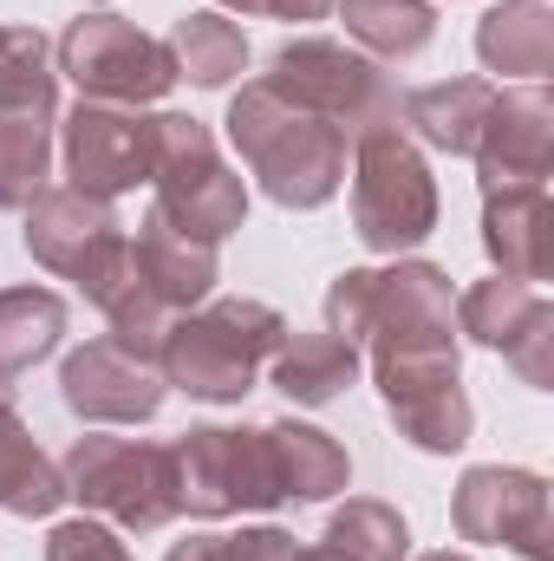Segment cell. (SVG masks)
<instances>
[{"label": "cell", "instance_id": "obj_32", "mask_svg": "<svg viewBox=\"0 0 554 561\" xmlns=\"http://www.w3.org/2000/svg\"><path fill=\"white\" fill-rule=\"evenodd\" d=\"M46 561H131V549L118 542V529L79 516V523H53V536H46Z\"/></svg>", "mask_w": 554, "mask_h": 561}, {"label": "cell", "instance_id": "obj_18", "mask_svg": "<svg viewBox=\"0 0 554 561\" xmlns=\"http://www.w3.org/2000/svg\"><path fill=\"white\" fill-rule=\"evenodd\" d=\"M489 105H496L489 79H437V85H417L399 99V131L443 150V157H470L483 138Z\"/></svg>", "mask_w": 554, "mask_h": 561}, {"label": "cell", "instance_id": "obj_6", "mask_svg": "<svg viewBox=\"0 0 554 561\" xmlns=\"http://www.w3.org/2000/svg\"><path fill=\"white\" fill-rule=\"evenodd\" d=\"M262 85H268L275 99H287V105L326 118V125L346 131V138H359V131L399 118V92H392L385 66L366 59V53L346 46V39H326V33L280 39L275 59H268V72H262Z\"/></svg>", "mask_w": 554, "mask_h": 561}, {"label": "cell", "instance_id": "obj_34", "mask_svg": "<svg viewBox=\"0 0 554 561\" xmlns=\"http://www.w3.org/2000/svg\"><path fill=\"white\" fill-rule=\"evenodd\" d=\"M287 561H339V556H333L326 542H313V549H293V556H287Z\"/></svg>", "mask_w": 554, "mask_h": 561}, {"label": "cell", "instance_id": "obj_26", "mask_svg": "<svg viewBox=\"0 0 554 561\" xmlns=\"http://www.w3.org/2000/svg\"><path fill=\"white\" fill-rule=\"evenodd\" d=\"M59 112H7L0 105V209H26L53 176Z\"/></svg>", "mask_w": 554, "mask_h": 561}, {"label": "cell", "instance_id": "obj_9", "mask_svg": "<svg viewBox=\"0 0 554 561\" xmlns=\"http://www.w3.org/2000/svg\"><path fill=\"white\" fill-rule=\"evenodd\" d=\"M66 496L85 503L92 516H105L112 529L150 536L176 516V477H170V444H143V437H72V450L59 457Z\"/></svg>", "mask_w": 554, "mask_h": 561}, {"label": "cell", "instance_id": "obj_33", "mask_svg": "<svg viewBox=\"0 0 554 561\" xmlns=\"http://www.w3.org/2000/svg\"><path fill=\"white\" fill-rule=\"evenodd\" d=\"M229 13H262V20H320L326 0H216Z\"/></svg>", "mask_w": 554, "mask_h": 561}, {"label": "cell", "instance_id": "obj_30", "mask_svg": "<svg viewBox=\"0 0 554 561\" xmlns=\"http://www.w3.org/2000/svg\"><path fill=\"white\" fill-rule=\"evenodd\" d=\"M287 556H293V536L275 529V523H255V529H235V536H189L163 561H287Z\"/></svg>", "mask_w": 554, "mask_h": 561}, {"label": "cell", "instance_id": "obj_28", "mask_svg": "<svg viewBox=\"0 0 554 561\" xmlns=\"http://www.w3.org/2000/svg\"><path fill=\"white\" fill-rule=\"evenodd\" d=\"M535 287L529 280H503V275H489V280H476V287H463L457 294V333L463 340H476V346H489V353H503L509 346V333L535 313Z\"/></svg>", "mask_w": 554, "mask_h": 561}, {"label": "cell", "instance_id": "obj_14", "mask_svg": "<svg viewBox=\"0 0 554 561\" xmlns=\"http://www.w3.org/2000/svg\"><path fill=\"white\" fill-rule=\"evenodd\" d=\"M59 399H66L72 419H85V424H150L163 412L170 386H163L157 366L131 359L125 346L85 340V346H72L66 366H59Z\"/></svg>", "mask_w": 554, "mask_h": 561}, {"label": "cell", "instance_id": "obj_27", "mask_svg": "<svg viewBox=\"0 0 554 561\" xmlns=\"http://www.w3.org/2000/svg\"><path fill=\"white\" fill-rule=\"evenodd\" d=\"M326 549L339 561H405L412 556V529L392 503L379 496H346L326 523Z\"/></svg>", "mask_w": 554, "mask_h": 561}, {"label": "cell", "instance_id": "obj_5", "mask_svg": "<svg viewBox=\"0 0 554 561\" xmlns=\"http://www.w3.org/2000/svg\"><path fill=\"white\" fill-rule=\"evenodd\" d=\"M26 255L39 268H53L59 280H79L85 300L105 313L131 280H138V262H131V236L118 229L112 203L72 190V183H46L33 203H26Z\"/></svg>", "mask_w": 554, "mask_h": 561}, {"label": "cell", "instance_id": "obj_4", "mask_svg": "<svg viewBox=\"0 0 554 561\" xmlns=\"http://www.w3.org/2000/svg\"><path fill=\"white\" fill-rule=\"evenodd\" d=\"M150 183H157V209L209 249H222L249 222L242 176L222 163L216 131L189 112H150Z\"/></svg>", "mask_w": 554, "mask_h": 561}, {"label": "cell", "instance_id": "obj_2", "mask_svg": "<svg viewBox=\"0 0 554 561\" xmlns=\"http://www.w3.org/2000/svg\"><path fill=\"white\" fill-rule=\"evenodd\" d=\"M229 144L235 157L255 170V183L275 196L280 209H320L339 196L346 183V163H353V138L333 131L326 118L300 112L275 99L262 79H249L235 99H229Z\"/></svg>", "mask_w": 554, "mask_h": 561}, {"label": "cell", "instance_id": "obj_36", "mask_svg": "<svg viewBox=\"0 0 554 561\" xmlns=\"http://www.w3.org/2000/svg\"><path fill=\"white\" fill-rule=\"evenodd\" d=\"M0 46H7V20H0Z\"/></svg>", "mask_w": 554, "mask_h": 561}, {"label": "cell", "instance_id": "obj_13", "mask_svg": "<svg viewBox=\"0 0 554 561\" xmlns=\"http://www.w3.org/2000/svg\"><path fill=\"white\" fill-rule=\"evenodd\" d=\"M59 157H66L72 190L112 203V196L150 183V112L79 99L59 125Z\"/></svg>", "mask_w": 554, "mask_h": 561}, {"label": "cell", "instance_id": "obj_1", "mask_svg": "<svg viewBox=\"0 0 554 561\" xmlns=\"http://www.w3.org/2000/svg\"><path fill=\"white\" fill-rule=\"evenodd\" d=\"M326 333L366 346L372 359L399 353H457V294L437 262L346 268L326 287Z\"/></svg>", "mask_w": 554, "mask_h": 561}, {"label": "cell", "instance_id": "obj_29", "mask_svg": "<svg viewBox=\"0 0 554 561\" xmlns=\"http://www.w3.org/2000/svg\"><path fill=\"white\" fill-rule=\"evenodd\" d=\"M0 105L7 112H59V66L33 26H7L0 46Z\"/></svg>", "mask_w": 554, "mask_h": 561}, {"label": "cell", "instance_id": "obj_23", "mask_svg": "<svg viewBox=\"0 0 554 561\" xmlns=\"http://www.w3.org/2000/svg\"><path fill=\"white\" fill-rule=\"evenodd\" d=\"M66 294L53 287H0V379L33 373L66 340Z\"/></svg>", "mask_w": 554, "mask_h": 561}, {"label": "cell", "instance_id": "obj_7", "mask_svg": "<svg viewBox=\"0 0 554 561\" xmlns=\"http://www.w3.org/2000/svg\"><path fill=\"white\" fill-rule=\"evenodd\" d=\"M353 229L372 255H405L437 229V176L399 118L353 138Z\"/></svg>", "mask_w": 554, "mask_h": 561}, {"label": "cell", "instance_id": "obj_37", "mask_svg": "<svg viewBox=\"0 0 554 561\" xmlns=\"http://www.w3.org/2000/svg\"><path fill=\"white\" fill-rule=\"evenodd\" d=\"M85 7H105V0H85Z\"/></svg>", "mask_w": 554, "mask_h": 561}, {"label": "cell", "instance_id": "obj_10", "mask_svg": "<svg viewBox=\"0 0 554 561\" xmlns=\"http://www.w3.org/2000/svg\"><path fill=\"white\" fill-rule=\"evenodd\" d=\"M59 72L79 85V99H99V105H157L170 85H176V59L163 39H150L143 26L118 20V13H79L59 46H53Z\"/></svg>", "mask_w": 554, "mask_h": 561}, {"label": "cell", "instance_id": "obj_12", "mask_svg": "<svg viewBox=\"0 0 554 561\" xmlns=\"http://www.w3.org/2000/svg\"><path fill=\"white\" fill-rule=\"evenodd\" d=\"M379 399L399 424V437H412L417 450L450 457L470 444V392H463V353H399V359H372Z\"/></svg>", "mask_w": 554, "mask_h": 561}, {"label": "cell", "instance_id": "obj_25", "mask_svg": "<svg viewBox=\"0 0 554 561\" xmlns=\"http://www.w3.org/2000/svg\"><path fill=\"white\" fill-rule=\"evenodd\" d=\"M339 20L366 59H417L437 39L430 0H339Z\"/></svg>", "mask_w": 554, "mask_h": 561}, {"label": "cell", "instance_id": "obj_17", "mask_svg": "<svg viewBox=\"0 0 554 561\" xmlns=\"http://www.w3.org/2000/svg\"><path fill=\"white\" fill-rule=\"evenodd\" d=\"M131 262H138V280L163 300V307H170V313L203 307V300L216 294V280H222L216 249H209V242H196V236H183L157 203L143 209L138 236H131Z\"/></svg>", "mask_w": 554, "mask_h": 561}, {"label": "cell", "instance_id": "obj_24", "mask_svg": "<svg viewBox=\"0 0 554 561\" xmlns=\"http://www.w3.org/2000/svg\"><path fill=\"white\" fill-rule=\"evenodd\" d=\"M170 59H176V79H189V85H203V92H222L229 79H242L249 72V33L229 20V13H183L176 26H170Z\"/></svg>", "mask_w": 554, "mask_h": 561}, {"label": "cell", "instance_id": "obj_16", "mask_svg": "<svg viewBox=\"0 0 554 561\" xmlns=\"http://www.w3.org/2000/svg\"><path fill=\"white\" fill-rule=\"evenodd\" d=\"M483 249L503 280L554 275V203L549 183H496L483 190Z\"/></svg>", "mask_w": 554, "mask_h": 561}, {"label": "cell", "instance_id": "obj_21", "mask_svg": "<svg viewBox=\"0 0 554 561\" xmlns=\"http://www.w3.org/2000/svg\"><path fill=\"white\" fill-rule=\"evenodd\" d=\"M268 366L287 405H333L359 386V346L339 333H287Z\"/></svg>", "mask_w": 554, "mask_h": 561}, {"label": "cell", "instance_id": "obj_35", "mask_svg": "<svg viewBox=\"0 0 554 561\" xmlns=\"http://www.w3.org/2000/svg\"><path fill=\"white\" fill-rule=\"evenodd\" d=\"M417 561H470V556H457V549H430V556H417Z\"/></svg>", "mask_w": 554, "mask_h": 561}, {"label": "cell", "instance_id": "obj_11", "mask_svg": "<svg viewBox=\"0 0 554 561\" xmlns=\"http://www.w3.org/2000/svg\"><path fill=\"white\" fill-rule=\"evenodd\" d=\"M450 523L463 542L483 549H516L522 561H554V516H549V477L516 470V463H476L457 477Z\"/></svg>", "mask_w": 554, "mask_h": 561}, {"label": "cell", "instance_id": "obj_15", "mask_svg": "<svg viewBox=\"0 0 554 561\" xmlns=\"http://www.w3.org/2000/svg\"><path fill=\"white\" fill-rule=\"evenodd\" d=\"M476 176L483 190L496 183H549L554 170V99L549 85H516V92H496L489 118H483V138H476Z\"/></svg>", "mask_w": 554, "mask_h": 561}, {"label": "cell", "instance_id": "obj_19", "mask_svg": "<svg viewBox=\"0 0 554 561\" xmlns=\"http://www.w3.org/2000/svg\"><path fill=\"white\" fill-rule=\"evenodd\" d=\"M476 59L503 79L542 85L554 72V13L542 0H503L476 20Z\"/></svg>", "mask_w": 554, "mask_h": 561}, {"label": "cell", "instance_id": "obj_31", "mask_svg": "<svg viewBox=\"0 0 554 561\" xmlns=\"http://www.w3.org/2000/svg\"><path fill=\"white\" fill-rule=\"evenodd\" d=\"M503 359L522 373V386H535V392H549V386H554V307H549V300H535V313L509 333Z\"/></svg>", "mask_w": 554, "mask_h": 561}, {"label": "cell", "instance_id": "obj_8", "mask_svg": "<svg viewBox=\"0 0 554 561\" xmlns=\"http://www.w3.org/2000/svg\"><path fill=\"white\" fill-rule=\"evenodd\" d=\"M170 477H176V516H203V523L287 503L262 424H242V431L189 424L183 437H170Z\"/></svg>", "mask_w": 554, "mask_h": 561}, {"label": "cell", "instance_id": "obj_20", "mask_svg": "<svg viewBox=\"0 0 554 561\" xmlns=\"http://www.w3.org/2000/svg\"><path fill=\"white\" fill-rule=\"evenodd\" d=\"M268 431V450H275V477L287 490V503H326L353 483V457L333 431L320 424H300V419H275L262 424Z\"/></svg>", "mask_w": 554, "mask_h": 561}, {"label": "cell", "instance_id": "obj_22", "mask_svg": "<svg viewBox=\"0 0 554 561\" xmlns=\"http://www.w3.org/2000/svg\"><path fill=\"white\" fill-rule=\"evenodd\" d=\"M59 503H66V477L39 450V437L26 431V419L13 412L7 379H0V510L7 516H53Z\"/></svg>", "mask_w": 554, "mask_h": 561}, {"label": "cell", "instance_id": "obj_3", "mask_svg": "<svg viewBox=\"0 0 554 561\" xmlns=\"http://www.w3.org/2000/svg\"><path fill=\"white\" fill-rule=\"evenodd\" d=\"M293 327L280 320L268 300H203L189 313H176L157 373L170 392H189L203 405H242L262 379V366L280 353Z\"/></svg>", "mask_w": 554, "mask_h": 561}]
</instances>
